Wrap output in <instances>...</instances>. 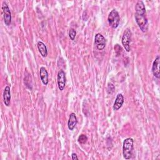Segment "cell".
I'll use <instances>...</instances> for the list:
<instances>
[{"instance_id": "obj_1", "label": "cell", "mask_w": 160, "mask_h": 160, "mask_svg": "<svg viewBox=\"0 0 160 160\" xmlns=\"http://www.w3.org/2000/svg\"><path fill=\"white\" fill-rule=\"evenodd\" d=\"M135 19L142 32H146L148 29V22L146 18V9L144 2L138 1L135 6Z\"/></svg>"}, {"instance_id": "obj_2", "label": "cell", "mask_w": 160, "mask_h": 160, "mask_svg": "<svg viewBox=\"0 0 160 160\" xmlns=\"http://www.w3.org/2000/svg\"><path fill=\"white\" fill-rule=\"evenodd\" d=\"M133 144H134V140L131 138H126L123 142L122 154H123V157L126 159H129L132 157V150H133Z\"/></svg>"}, {"instance_id": "obj_3", "label": "cell", "mask_w": 160, "mask_h": 160, "mask_svg": "<svg viewBox=\"0 0 160 160\" xmlns=\"http://www.w3.org/2000/svg\"><path fill=\"white\" fill-rule=\"evenodd\" d=\"M108 22L109 26L113 29L118 27L120 21V18L118 12L116 9H112L108 15Z\"/></svg>"}, {"instance_id": "obj_4", "label": "cell", "mask_w": 160, "mask_h": 160, "mask_svg": "<svg viewBox=\"0 0 160 160\" xmlns=\"http://www.w3.org/2000/svg\"><path fill=\"white\" fill-rule=\"evenodd\" d=\"M131 31L129 28H127L123 34H122V44L125 49V50L128 52H129L130 51V43L131 41Z\"/></svg>"}, {"instance_id": "obj_5", "label": "cell", "mask_w": 160, "mask_h": 160, "mask_svg": "<svg viewBox=\"0 0 160 160\" xmlns=\"http://www.w3.org/2000/svg\"><path fill=\"white\" fill-rule=\"evenodd\" d=\"M2 10L3 13L4 22L6 25L9 26L11 22V13L6 2H3L2 5Z\"/></svg>"}, {"instance_id": "obj_6", "label": "cell", "mask_w": 160, "mask_h": 160, "mask_svg": "<svg viewBox=\"0 0 160 160\" xmlns=\"http://www.w3.org/2000/svg\"><path fill=\"white\" fill-rule=\"evenodd\" d=\"M94 43L98 50H102L106 46V39L100 33H98L94 37Z\"/></svg>"}, {"instance_id": "obj_7", "label": "cell", "mask_w": 160, "mask_h": 160, "mask_svg": "<svg viewBox=\"0 0 160 160\" xmlns=\"http://www.w3.org/2000/svg\"><path fill=\"white\" fill-rule=\"evenodd\" d=\"M66 74L63 70H60L57 76V82H58V88L60 91H62L64 89L65 85H66Z\"/></svg>"}, {"instance_id": "obj_8", "label": "cell", "mask_w": 160, "mask_h": 160, "mask_svg": "<svg viewBox=\"0 0 160 160\" xmlns=\"http://www.w3.org/2000/svg\"><path fill=\"white\" fill-rule=\"evenodd\" d=\"M159 64H160V57L158 55L154 61L152 66V72L153 75L158 79L160 77L159 73Z\"/></svg>"}, {"instance_id": "obj_9", "label": "cell", "mask_w": 160, "mask_h": 160, "mask_svg": "<svg viewBox=\"0 0 160 160\" xmlns=\"http://www.w3.org/2000/svg\"><path fill=\"white\" fill-rule=\"evenodd\" d=\"M77 123H78V119L75 113L74 112L71 113L69 115L68 122V126L69 129L71 131H72L74 129L75 126H76Z\"/></svg>"}, {"instance_id": "obj_10", "label": "cell", "mask_w": 160, "mask_h": 160, "mask_svg": "<svg viewBox=\"0 0 160 160\" xmlns=\"http://www.w3.org/2000/svg\"><path fill=\"white\" fill-rule=\"evenodd\" d=\"M124 103V97L122 94H118L113 104V109L115 111L119 109Z\"/></svg>"}, {"instance_id": "obj_11", "label": "cell", "mask_w": 160, "mask_h": 160, "mask_svg": "<svg viewBox=\"0 0 160 160\" xmlns=\"http://www.w3.org/2000/svg\"><path fill=\"white\" fill-rule=\"evenodd\" d=\"M3 100L5 105L6 106H9L10 104L11 101V91L10 87L7 86L5 87L4 92H3Z\"/></svg>"}, {"instance_id": "obj_12", "label": "cell", "mask_w": 160, "mask_h": 160, "mask_svg": "<svg viewBox=\"0 0 160 160\" xmlns=\"http://www.w3.org/2000/svg\"><path fill=\"white\" fill-rule=\"evenodd\" d=\"M39 76L42 82L44 85L48 84V72L44 67H41L39 70Z\"/></svg>"}, {"instance_id": "obj_13", "label": "cell", "mask_w": 160, "mask_h": 160, "mask_svg": "<svg viewBox=\"0 0 160 160\" xmlns=\"http://www.w3.org/2000/svg\"><path fill=\"white\" fill-rule=\"evenodd\" d=\"M38 49L42 57H46L48 55V49L46 45L41 41H38L37 43Z\"/></svg>"}, {"instance_id": "obj_14", "label": "cell", "mask_w": 160, "mask_h": 160, "mask_svg": "<svg viewBox=\"0 0 160 160\" xmlns=\"http://www.w3.org/2000/svg\"><path fill=\"white\" fill-rule=\"evenodd\" d=\"M88 140V138L85 134H81L78 139V141L81 144H84Z\"/></svg>"}, {"instance_id": "obj_15", "label": "cell", "mask_w": 160, "mask_h": 160, "mask_svg": "<svg viewBox=\"0 0 160 160\" xmlns=\"http://www.w3.org/2000/svg\"><path fill=\"white\" fill-rule=\"evenodd\" d=\"M76 35V32L74 29H70L69 31V36L71 40H74Z\"/></svg>"}, {"instance_id": "obj_16", "label": "cell", "mask_w": 160, "mask_h": 160, "mask_svg": "<svg viewBox=\"0 0 160 160\" xmlns=\"http://www.w3.org/2000/svg\"><path fill=\"white\" fill-rule=\"evenodd\" d=\"M71 156H72V159H73V160H77V159H78V156H77V154H75V153H72V154H71Z\"/></svg>"}]
</instances>
